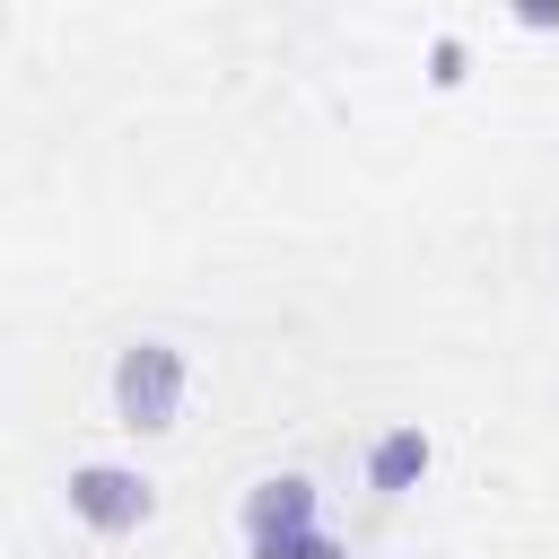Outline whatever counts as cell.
I'll return each mask as SVG.
<instances>
[{
  "mask_svg": "<svg viewBox=\"0 0 559 559\" xmlns=\"http://www.w3.org/2000/svg\"><path fill=\"white\" fill-rule=\"evenodd\" d=\"M280 533H314V480H262L245 498V542H280Z\"/></svg>",
  "mask_w": 559,
  "mask_h": 559,
  "instance_id": "cell-3",
  "label": "cell"
},
{
  "mask_svg": "<svg viewBox=\"0 0 559 559\" xmlns=\"http://www.w3.org/2000/svg\"><path fill=\"white\" fill-rule=\"evenodd\" d=\"M70 507H79L96 533H131V524L148 515V480L122 472V463H87V472H70Z\"/></svg>",
  "mask_w": 559,
  "mask_h": 559,
  "instance_id": "cell-2",
  "label": "cell"
},
{
  "mask_svg": "<svg viewBox=\"0 0 559 559\" xmlns=\"http://www.w3.org/2000/svg\"><path fill=\"white\" fill-rule=\"evenodd\" d=\"M175 402H183V358L166 341H131L122 367H114V411L122 428H175Z\"/></svg>",
  "mask_w": 559,
  "mask_h": 559,
  "instance_id": "cell-1",
  "label": "cell"
},
{
  "mask_svg": "<svg viewBox=\"0 0 559 559\" xmlns=\"http://www.w3.org/2000/svg\"><path fill=\"white\" fill-rule=\"evenodd\" d=\"M419 472H428V437H419V428L376 437V454H367V480H376V489H411Z\"/></svg>",
  "mask_w": 559,
  "mask_h": 559,
  "instance_id": "cell-4",
  "label": "cell"
},
{
  "mask_svg": "<svg viewBox=\"0 0 559 559\" xmlns=\"http://www.w3.org/2000/svg\"><path fill=\"white\" fill-rule=\"evenodd\" d=\"M253 559H349V550L323 533H280V542H253Z\"/></svg>",
  "mask_w": 559,
  "mask_h": 559,
  "instance_id": "cell-5",
  "label": "cell"
}]
</instances>
